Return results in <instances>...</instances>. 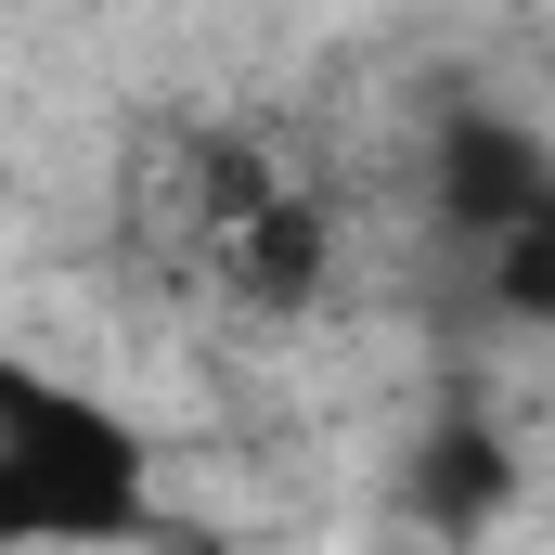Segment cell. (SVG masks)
<instances>
[{
    "label": "cell",
    "mask_w": 555,
    "mask_h": 555,
    "mask_svg": "<svg viewBox=\"0 0 555 555\" xmlns=\"http://www.w3.org/2000/svg\"><path fill=\"white\" fill-rule=\"evenodd\" d=\"M426 207H439V233L465 259H491L504 233H530L555 207V142L530 117H452L426 142Z\"/></svg>",
    "instance_id": "obj_2"
},
{
    "label": "cell",
    "mask_w": 555,
    "mask_h": 555,
    "mask_svg": "<svg viewBox=\"0 0 555 555\" xmlns=\"http://www.w3.org/2000/svg\"><path fill=\"white\" fill-rule=\"evenodd\" d=\"M401 504H414L426 530H452V543H465V530H491V517L517 504V452H504L478 414H452V426H426V439H414Z\"/></svg>",
    "instance_id": "obj_3"
},
{
    "label": "cell",
    "mask_w": 555,
    "mask_h": 555,
    "mask_svg": "<svg viewBox=\"0 0 555 555\" xmlns=\"http://www.w3.org/2000/svg\"><path fill=\"white\" fill-rule=\"evenodd\" d=\"M155 517V452L104 388H65L52 362H0V543L104 555Z\"/></svg>",
    "instance_id": "obj_1"
},
{
    "label": "cell",
    "mask_w": 555,
    "mask_h": 555,
    "mask_svg": "<svg viewBox=\"0 0 555 555\" xmlns=\"http://www.w3.org/2000/svg\"><path fill=\"white\" fill-rule=\"evenodd\" d=\"M233 284H246L259 310H297V297L323 284V220H310V207H246V246H233Z\"/></svg>",
    "instance_id": "obj_4"
},
{
    "label": "cell",
    "mask_w": 555,
    "mask_h": 555,
    "mask_svg": "<svg viewBox=\"0 0 555 555\" xmlns=\"http://www.w3.org/2000/svg\"><path fill=\"white\" fill-rule=\"evenodd\" d=\"M478 297H491L504 323H555V207L530 220V233H504V246L478 259Z\"/></svg>",
    "instance_id": "obj_5"
}]
</instances>
